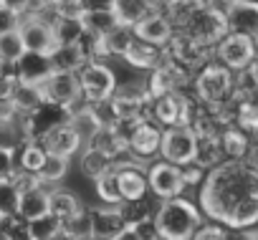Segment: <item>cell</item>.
<instances>
[{"instance_id": "7dc6e473", "label": "cell", "mask_w": 258, "mask_h": 240, "mask_svg": "<svg viewBox=\"0 0 258 240\" xmlns=\"http://www.w3.org/2000/svg\"><path fill=\"white\" fill-rule=\"evenodd\" d=\"M16 240H31V237H28V235H26V230H23V235H21V237H16Z\"/></svg>"}, {"instance_id": "4316f807", "label": "cell", "mask_w": 258, "mask_h": 240, "mask_svg": "<svg viewBox=\"0 0 258 240\" xmlns=\"http://www.w3.org/2000/svg\"><path fill=\"white\" fill-rule=\"evenodd\" d=\"M155 8H157V6H152L150 0H114V6H111L116 21H119L121 26H132V28H135L145 16H150Z\"/></svg>"}, {"instance_id": "7a4b0ae2", "label": "cell", "mask_w": 258, "mask_h": 240, "mask_svg": "<svg viewBox=\"0 0 258 240\" xmlns=\"http://www.w3.org/2000/svg\"><path fill=\"white\" fill-rule=\"evenodd\" d=\"M203 222H205L203 212L185 195L162 200L155 207V217H152L160 240H190Z\"/></svg>"}, {"instance_id": "ac0fdd59", "label": "cell", "mask_w": 258, "mask_h": 240, "mask_svg": "<svg viewBox=\"0 0 258 240\" xmlns=\"http://www.w3.org/2000/svg\"><path fill=\"white\" fill-rule=\"evenodd\" d=\"M253 147V137L248 132H243L235 124H225L220 129V149H223V159H245L250 154Z\"/></svg>"}, {"instance_id": "ee69618b", "label": "cell", "mask_w": 258, "mask_h": 240, "mask_svg": "<svg viewBox=\"0 0 258 240\" xmlns=\"http://www.w3.org/2000/svg\"><path fill=\"white\" fill-rule=\"evenodd\" d=\"M6 8H11V11H16L18 16H26L28 11H31V6H33V0H0Z\"/></svg>"}, {"instance_id": "ab89813d", "label": "cell", "mask_w": 258, "mask_h": 240, "mask_svg": "<svg viewBox=\"0 0 258 240\" xmlns=\"http://www.w3.org/2000/svg\"><path fill=\"white\" fill-rule=\"evenodd\" d=\"M21 18L23 16H18L16 11H11V8H6L3 3H0V36L8 33V31H16L21 26Z\"/></svg>"}, {"instance_id": "277c9868", "label": "cell", "mask_w": 258, "mask_h": 240, "mask_svg": "<svg viewBox=\"0 0 258 240\" xmlns=\"http://www.w3.org/2000/svg\"><path fill=\"white\" fill-rule=\"evenodd\" d=\"M180 31H185L192 41H198L203 48H215L223 38H225V33H228V21H225V8H218L215 3H208V6H203L190 21H187V26L185 28H180Z\"/></svg>"}, {"instance_id": "6da1fadb", "label": "cell", "mask_w": 258, "mask_h": 240, "mask_svg": "<svg viewBox=\"0 0 258 240\" xmlns=\"http://www.w3.org/2000/svg\"><path fill=\"white\" fill-rule=\"evenodd\" d=\"M200 205L210 220L225 227H253L258 222V165L245 157L208 170L200 185Z\"/></svg>"}, {"instance_id": "cb8c5ba5", "label": "cell", "mask_w": 258, "mask_h": 240, "mask_svg": "<svg viewBox=\"0 0 258 240\" xmlns=\"http://www.w3.org/2000/svg\"><path fill=\"white\" fill-rule=\"evenodd\" d=\"M135 41H137V33H135V28L132 26H116V28H111L104 38H101V58L104 56H116V58H124L126 56V51L135 46Z\"/></svg>"}, {"instance_id": "5b68a950", "label": "cell", "mask_w": 258, "mask_h": 240, "mask_svg": "<svg viewBox=\"0 0 258 240\" xmlns=\"http://www.w3.org/2000/svg\"><path fill=\"white\" fill-rule=\"evenodd\" d=\"M79 84H81V96L89 104H99L111 99L116 89V73L101 61V58H89L79 68Z\"/></svg>"}, {"instance_id": "7c38bea8", "label": "cell", "mask_w": 258, "mask_h": 240, "mask_svg": "<svg viewBox=\"0 0 258 240\" xmlns=\"http://www.w3.org/2000/svg\"><path fill=\"white\" fill-rule=\"evenodd\" d=\"M46 101L51 104H61V106H71L74 101L81 99V84H79V73L74 71H51L48 78L41 84Z\"/></svg>"}, {"instance_id": "f1b7e54d", "label": "cell", "mask_w": 258, "mask_h": 240, "mask_svg": "<svg viewBox=\"0 0 258 240\" xmlns=\"http://www.w3.org/2000/svg\"><path fill=\"white\" fill-rule=\"evenodd\" d=\"M79 210H84V205L71 190H61V187L48 190V212L56 215L58 220H66V217L76 215Z\"/></svg>"}, {"instance_id": "681fc988", "label": "cell", "mask_w": 258, "mask_h": 240, "mask_svg": "<svg viewBox=\"0 0 258 240\" xmlns=\"http://www.w3.org/2000/svg\"><path fill=\"white\" fill-rule=\"evenodd\" d=\"M0 222H6V217H3V215H0Z\"/></svg>"}, {"instance_id": "5bb4252c", "label": "cell", "mask_w": 258, "mask_h": 240, "mask_svg": "<svg viewBox=\"0 0 258 240\" xmlns=\"http://www.w3.org/2000/svg\"><path fill=\"white\" fill-rule=\"evenodd\" d=\"M225 21L230 33H243L258 41V3L255 0H235L225 6Z\"/></svg>"}, {"instance_id": "9a60e30c", "label": "cell", "mask_w": 258, "mask_h": 240, "mask_svg": "<svg viewBox=\"0 0 258 240\" xmlns=\"http://www.w3.org/2000/svg\"><path fill=\"white\" fill-rule=\"evenodd\" d=\"M38 142H43V147L48 149V154H58V157H66V159H71L74 154H79L84 149V139L71 127V122H63V124L53 127Z\"/></svg>"}, {"instance_id": "484cf974", "label": "cell", "mask_w": 258, "mask_h": 240, "mask_svg": "<svg viewBox=\"0 0 258 240\" xmlns=\"http://www.w3.org/2000/svg\"><path fill=\"white\" fill-rule=\"evenodd\" d=\"M81 172L89 177V180H96V177H101L104 172H109L114 165H116V159L109 154V152H104V149H99V147H94V144H84V149H81Z\"/></svg>"}, {"instance_id": "7402d4cb", "label": "cell", "mask_w": 258, "mask_h": 240, "mask_svg": "<svg viewBox=\"0 0 258 240\" xmlns=\"http://www.w3.org/2000/svg\"><path fill=\"white\" fill-rule=\"evenodd\" d=\"M48 56H51V63L56 71H74V73H79V68L89 61V53L81 46V41L79 43H56V48Z\"/></svg>"}, {"instance_id": "44dd1931", "label": "cell", "mask_w": 258, "mask_h": 240, "mask_svg": "<svg viewBox=\"0 0 258 240\" xmlns=\"http://www.w3.org/2000/svg\"><path fill=\"white\" fill-rule=\"evenodd\" d=\"M126 61L132 68H140V71H152L157 66L165 63V48L160 46H152V43H145V41H135V46L126 51V56L121 58Z\"/></svg>"}, {"instance_id": "52a82bcc", "label": "cell", "mask_w": 258, "mask_h": 240, "mask_svg": "<svg viewBox=\"0 0 258 240\" xmlns=\"http://www.w3.org/2000/svg\"><path fill=\"white\" fill-rule=\"evenodd\" d=\"M162 134L165 129L155 122V119H140L135 129L126 137V154L140 162H155L160 159V147H162Z\"/></svg>"}, {"instance_id": "8992f818", "label": "cell", "mask_w": 258, "mask_h": 240, "mask_svg": "<svg viewBox=\"0 0 258 240\" xmlns=\"http://www.w3.org/2000/svg\"><path fill=\"white\" fill-rule=\"evenodd\" d=\"M192 114H195V104L182 94V89L172 91V94H165L160 99H152L150 104V119H155V122L160 127H185L192 122Z\"/></svg>"}, {"instance_id": "f6af8a7d", "label": "cell", "mask_w": 258, "mask_h": 240, "mask_svg": "<svg viewBox=\"0 0 258 240\" xmlns=\"http://www.w3.org/2000/svg\"><path fill=\"white\" fill-rule=\"evenodd\" d=\"M79 11H96V8H111L114 0H76Z\"/></svg>"}, {"instance_id": "d590c367", "label": "cell", "mask_w": 258, "mask_h": 240, "mask_svg": "<svg viewBox=\"0 0 258 240\" xmlns=\"http://www.w3.org/2000/svg\"><path fill=\"white\" fill-rule=\"evenodd\" d=\"M94 190H96V197L106 205H119L121 202V195H119V177H116V167H111L109 172H104L101 177L94 180Z\"/></svg>"}, {"instance_id": "f35d334b", "label": "cell", "mask_w": 258, "mask_h": 240, "mask_svg": "<svg viewBox=\"0 0 258 240\" xmlns=\"http://www.w3.org/2000/svg\"><path fill=\"white\" fill-rule=\"evenodd\" d=\"M223 237H225V225L213 220V222H203L190 240H223Z\"/></svg>"}, {"instance_id": "ba28073f", "label": "cell", "mask_w": 258, "mask_h": 240, "mask_svg": "<svg viewBox=\"0 0 258 240\" xmlns=\"http://www.w3.org/2000/svg\"><path fill=\"white\" fill-rule=\"evenodd\" d=\"M215 51V58L228 66L230 71L240 73L245 71L255 58H258V41L250 38V36H243V33H225V38L213 48Z\"/></svg>"}, {"instance_id": "9c48e42d", "label": "cell", "mask_w": 258, "mask_h": 240, "mask_svg": "<svg viewBox=\"0 0 258 240\" xmlns=\"http://www.w3.org/2000/svg\"><path fill=\"white\" fill-rule=\"evenodd\" d=\"M147 185H150V192L157 200L180 197L187 190L182 167L180 165H172L167 159H155L152 165H147Z\"/></svg>"}, {"instance_id": "7bdbcfd3", "label": "cell", "mask_w": 258, "mask_h": 240, "mask_svg": "<svg viewBox=\"0 0 258 240\" xmlns=\"http://www.w3.org/2000/svg\"><path fill=\"white\" fill-rule=\"evenodd\" d=\"M114 240H147V235H145V230L140 225H126Z\"/></svg>"}, {"instance_id": "ffe728a7", "label": "cell", "mask_w": 258, "mask_h": 240, "mask_svg": "<svg viewBox=\"0 0 258 240\" xmlns=\"http://www.w3.org/2000/svg\"><path fill=\"white\" fill-rule=\"evenodd\" d=\"M51 71H53V63H51V56H48V53L26 51V53L18 58V76H21V81L43 84Z\"/></svg>"}, {"instance_id": "d6986e66", "label": "cell", "mask_w": 258, "mask_h": 240, "mask_svg": "<svg viewBox=\"0 0 258 240\" xmlns=\"http://www.w3.org/2000/svg\"><path fill=\"white\" fill-rule=\"evenodd\" d=\"M195 134H198L195 165H200L203 170H213L220 162H225L223 149H220V129H208V132H195Z\"/></svg>"}, {"instance_id": "d6a6232c", "label": "cell", "mask_w": 258, "mask_h": 240, "mask_svg": "<svg viewBox=\"0 0 258 240\" xmlns=\"http://www.w3.org/2000/svg\"><path fill=\"white\" fill-rule=\"evenodd\" d=\"M23 230L31 240H61V220L51 212H46L36 220H28L23 225Z\"/></svg>"}, {"instance_id": "b9f144b4", "label": "cell", "mask_w": 258, "mask_h": 240, "mask_svg": "<svg viewBox=\"0 0 258 240\" xmlns=\"http://www.w3.org/2000/svg\"><path fill=\"white\" fill-rule=\"evenodd\" d=\"M223 240H258V232H253L250 227H225Z\"/></svg>"}, {"instance_id": "83f0119b", "label": "cell", "mask_w": 258, "mask_h": 240, "mask_svg": "<svg viewBox=\"0 0 258 240\" xmlns=\"http://www.w3.org/2000/svg\"><path fill=\"white\" fill-rule=\"evenodd\" d=\"M79 16H81V23H84L86 33H91V36H96V38H104L111 28H116V26H119V21H116V16H114V11H111V8L79 11Z\"/></svg>"}, {"instance_id": "bcb514c9", "label": "cell", "mask_w": 258, "mask_h": 240, "mask_svg": "<svg viewBox=\"0 0 258 240\" xmlns=\"http://www.w3.org/2000/svg\"><path fill=\"white\" fill-rule=\"evenodd\" d=\"M150 3H152V6H157V8H160V6H162V3H165V0H150Z\"/></svg>"}, {"instance_id": "f907efd6", "label": "cell", "mask_w": 258, "mask_h": 240, "mask_svg": "<svg viewBox=\"0 0 258 240\" xmlns=\"http://www.w3.org/2000/svg\"><path fill=\"white\" fill-rule=\"evenodd\" d=\"M208 3H213V0H208Z\"/></svg>"}, {"instance_id": "d4e9b609", "label": "cell", "mask_w": 258, "mask_h": 240, "mask_svg": "<svg viewBox=\"0 0 258 240\" xmlns=\"http://www.w3.org/2000/svg\"><path fill=\"white\" fill-rule=\"evenodd\" d=\"M51 23H53V33L58 43H79L86 36V28L81 23L79 13H51Z\"/></svg>"}, {"instance_id": "2e32d148", "label": "cell", "mask_w": 258, "mask_h": 240, "mask_svg": "<svg viewBox=\"0 0 258 240\" xmlns=\"http://www.w3.org/2000/svg\"><path fill=\"white\" fill-rule=\"evenodd\" d=\"M91 212V232L94 240H114L124 227V215L119 210V205H99V207H89Z\"/></svg>"}, {"instance_id": "4fadbf2b", "label": "cell", "mask_w": 258, "mask_h": 240, "mask_svg": "<svg viewBox=\"0 0 258 240\" xmlns=\"http://www.w3.org/2000/svg\"><path fill=\"white\" fill-rule=\"evenodd\" d=\"M135 33H137L140 41L165 48V46L172 41V36L177 33V28H175V23L170 21V16H167L162 8H155L150 16H145V18L135 26Z\"/></svg>"}, {"instance_id": "1f68e13d", "label": "cell", "mask_w": 258, "mask_h": 240, "mask_svg": "<svg viewBox=\"0 0 258 240\" xmlns=\"http://www.w3.org/2000/svg\"><path fill=\"white\" fill-rule=\"evenodd\" d=\"M203 6H208V0H165L160 8L170 16V21H172L175 28L180 31V28L187 26V21H190Z\"/></svg>"}, {"instance_id": "e0dca14e", "label": "cell", "mask_w": 258, "mask_h": 240, "mask_svg": "<svg viewBox=\"0 0 258 240\" xmlns=\"http://www.w3.org/2000/svg\"><path fill=\"white\" fill-rule=\"evenodd\" d=\"M48 212V190L41 182H33L21 190V205H18V217L23 222L36 220Z\"/></svg>"}, {"instance_id": "836d02e7", "label": "cell", "mask_w": 258, "mask_h": 240, "mask_svg": "<svg viewBox=\"0 0 258 240\" xmlns=\"http://www.w3.org/2000/svg\"><path fill=\"white\" fill-rule=\"evenodd\" d=\"M119 210H121L126 225H147V222H152V217H155V207L150 205L147 197H140V200H121V202H119Z\"/></svg>"}, {"instance_id": "f546056e", "label": "cell", "mask_w": 258, "mask_h": 240, "mask_svg": "<svg viewBox=\"0 0 258 240\" xmlns=\"http://www.w3.org/2000/svg\"><path fill=\"white\" fill-rule=\"evenodd\" d=\"M46 157H48V149L43 147V142L28 139V142L18 149V154H16L18 170H21V172H28V175H38V170L43 167Z\"/></svg>"}, {"instance_id": "e575fe53", "label": "cell", "mask_w": 258, "mask_h": 240, "mask_svg": "<svg viewBox=\"0 0 258 240\" xmlns=\"http://www.w3.org/2000/svg\"><path fill=\"white\" fill-rule=\"evenodd\" d=\"M18 205H21V185L16 177H0V215L6 220L18 217Z\"/></svg>"}, {"instance_id": "3957f363", "label": "cell", "mask_w": 258, "mask_h": 240, "mask_svg": "<svg viewBox=\"0 0 258 240\" xmlns=\"http://www.w3.org/2000/svg\"><path fill=\"white\" fill-rule=\"evenodd\" d=\"M192 91L203 106L220 111L235 91V71L223 66L218 58L205 61L192 76Z\"/></svg>"}, {"instance_id": "8fae6325", "label": "cell", "mask_w": 258, "mask_h": 240, "mask_svg": "<svg viewBox=\"0 0 258 240\" xmlns=\"http://www.w3.org/2000/svg\"><path fill=\"white\" fill-rule=\"evenodd\" d=\"M21 38L26 43V51L36 53H51L56 48V33L51 23V13H26L21 18Z\"/></svg>"}, {"instance_id": "74e56055", "label": "cell", "mask_w": 258, "mask_h": 240, "mask_svg": "<svg viewBox=\"0 0 258 240\" xmlns=\"http://www.w3.org/2000/svg\"><path fill=\"white\" fill-rule=\"evenodd\" d=\"M23 53H26V43L18 28L0 36V61H18Z\"/></svg>"}, {"instance_id": "8d00e7d4", "label": "cell", "mask_w": 258, "mask_h": 240, "mask_svg": "<svg viewBox=\"0 0 258 240\" xmlns=\"http://www.w3.org/2000/svg\"><path fill=\"white\" fill-rule=\"evenodd\" d=\"M69 162L71 159H66V157H58V154H48L46 157V162H43V167L38 170V182L41 185H56V182H61L63 177H66V172H69Z\"/></svg>"}, {"instance_id": "30bf717a", "label": "cell", "mask_w": 258, "mask_h": 240, "mask_svg": "<svg viewBox=\"0 0 258 240\" xmlns=\"http://www.w3.org/2000/svg\"><path fill=\"white\" fill-rule=\"evenodd\" d=\"M195 147H198V134L190 124L185 127H167L162 134V147H160V159H167L172 165H190L195 162Z\"/></svg>"}, {"instance_id": "60d3db41", "label": "cell", "mask_w": 258, "mask_h": 240, "mask_svg": "<svg viewBox=\"0 0 258 240\" xmlns=\"http://www.w3.org/2000/svg\"><path fill=\"white\" fill-rule=\"evenodd\" d=\"M18 172V159H16V152L11 149H3L0 147V177H13Z\"/></svg>"}, {"instance_id": "c3c4849f", "label": "cell", "mask_w": 258, "mask_h": 240, "mask_svg": "<svg viewBox=\"0 0 258 240\" xmlns=\"http://www.w3.org/2000/svg\"><path fill=\"white\" fill-rule=\"evenodd\" d=\"M228 3H235V0H223V6H228Z\"/></svg>"}, {"instance_id": "603a6c76", "label": "cell", "mask_w": 258, "mask_h": 240, "mask_svg": "<svg viewBox=\"0 0 258 240\" xmlns=\"http://www.w3.org/2000/svg\"><path fill=\"white\" fill-rule=\"evenodd\" d=\"M11 101L16 104V111L18 114H31V111H36L43 101H46V96H43V89H41V84H31V81H18V84H13V89H11Z\"/></svg>"}, {"instance_id": "4dcf8cb0", "label": "cell", "mask_w": 258, "mask_h": 240, "mask_svg": "<svg viewBox=\"0 0 258 240\" xmlns=\"http://www.w3.org/2000/svg\"><path fill=\"white\" fill-rule=\"evenodd\" d=\"M61 240H94L89 207H84L76 215L61 220Z\"/></svg>"}]
</instances>
